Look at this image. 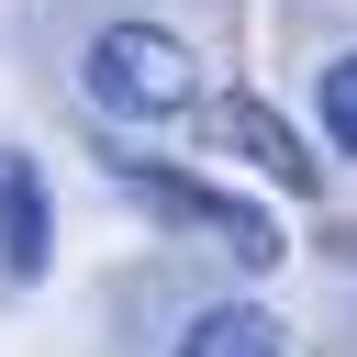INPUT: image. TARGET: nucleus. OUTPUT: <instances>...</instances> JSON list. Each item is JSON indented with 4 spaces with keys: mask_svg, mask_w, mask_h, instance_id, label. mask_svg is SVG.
Segmentation results:
<instances>
[{
    "mask_svg": "<svg viewBox=\"0 0 357 357\" xmlns=\"http://www.w3.org/2000/svg\"><path fill=\"white\" fill-rule=\"evenodd\" d=\"M78 78H89V100L112 123H178V112H201V56L167 22H100L89 56H78Z\"/></svg>",
    "mask_w": 357,
    "mask_h": 357,
    "instance_id": "1",
    "label": "nucleus"
},
{
    "mask_svg": "<svg viewBox=\"0 0 357 357\" xmlns=\"http://www.w3.org/2000/svg\"><path fill=\"white\" fill-rule=\"evenodd\" d=\"M112 190L145 212V223H178V234H212L234 268H279V223L257 212V201H234V190H212V178H190V167H167V156H112Z\"/></svg>",
    "mask_w": 357,
    "mask_h": 357,
    "instance_id": "2",
    "label": "nucleus"
},
{
    "mask_svg": "<svg viewBox=\"0 0 357 357\" xmlns=\"http://www.w3.org/2000/svg\"><path fill=\"white\" fill-rule=\"evenodd\" d=\"M201 134H212L223 156H245L257 178H279L290 201H312V190H324L312 145H301V134H290V112H268L257 89H223V100H201Z\"/></svg>",
    "mask_w": 357,
    "mask_h": 357,
    "instance_id": "3",
    "label": "nucleus"
},
{
    "mask_svg": "<svg viewBox=\"0 0 357 357\" xmlns=\"http://www.w3.org/2000/svg\"><path fill=\"white\" fill-rule=\"evenodd\" d=\"M0 268L11 279H45L56 268V201H45V167L22 145H0Z\"/></svg>",
    "mask_w": 357,
    "mask_h": 357,
    "instance_id": "4",
    "label": "nucleus"
},
{
    "mask_svg": "<svg viewBox=\"0 0 357 357\" xmlns=\"http://www.w3.org/2000/svg\"><path fill=\"white\" fill-rule=\"evenodd\" d=\"M178 357H290V324L257 312V301H212L178 324Z\"/></svg>",
    "mask_w": 357,
    "mask_h": 357,
    "instance_id": "5",
    "label": "nucleus"
},
{
    "mask_svg": "<svg viewBox=\"0 0 357 357\" xmlns=\"http://www.w3.org/2000/svg\"><path fill=\"white\" fill-rule=\"evenodd\" d=\"M312 100H324V134H335V156H357V56H335V67L312 78Z\"/></svg>",
    "mask_w": 357,
    "mask_h": 357,
    "instance_id": "6",
    "label": "nucleus"
}]
</instances>
